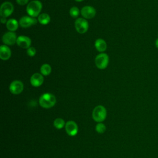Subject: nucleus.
Instances as JSON below:
<instances>
[{
	"instance_id": "nucleus-19",
	"label": "nucleus",
	"mask_w": 158,
	"mask_h": 158,
	"mask_svg": "<svg viewBox=\"0 0 158 158\" xmlns=\"http://www.w3.org/2000/svg\"><path fill=\"white\" fill-rule=\"evenodd\" d=\"M65 125L64 120L61 118H57L54 121V126L57 129H61Z\"/></svg>"
},
{
	"instance_id": "nucleus-20",
	"label": "nucleus",
	"mask_w": 158,
	"mask_h": 158,
	"mask_svg": "<svg viewBox=\"0 0 158 158\" xmlns=\"http://www.w3.org/2000/svg\"><path fill=\"white\" fill-rule=\"evenodd\" d=\"M69 14L70 16L73 18H77L79 15L80 14V10L77 7H72L70 8L69 10Z\"/></svg>"
},
{
	"instance_id": "nucleus-26",
	"label": "nucleus",
	"mask_w": 158,
	"mask_h": 158,
	"mask_svg": "<svg viewBox=\"0 0 158 158\" xmlns=\"http://www.w3.org/2000/svg\"><path fill=\"white\" fill-rule=\"evenodd\" d=\"M76 1H77V2H81V1H83V0H75Z\"/></svg>"
},
{
	"instance_id": "nucleus-4",
	"label": "nucleus",
	"mask_w": 158,
	"mask_h": 158,
	"mask_svg": "<svg viewBox=\"0 0 158 158\" xmlns=\"http://www.w3.org/2000/svg\"><path fill=\"white\" fill-rule=\"evenodd\" d=\"M109 56L106 53H100L95 58V64L99 69H106L109 64Z\"/></svg>"
},
{
	"instance_id": "nucleus-6",
	"label": "nucleus",
	"mask_w": 158,
	"mask_h": 158,
	"mask_svg": "<svg viewBox=\"0 0 158 158\" xmlns=\"http://www.w3.org/2000/svg\"><path fill=\"white\" fill-rule=\"evenodd\" d=\"M14 11V6L10 2H4L1 4L0 8V15L1 17H7L10 16Z\"/></svg>"
},
{
	"instance_id": "nucleus-21",
	"label": "nucleus",
	"mask_w": 158,
	"mask_h": 158,
	"mask_svg": "<svg viewBox=\"0 0 158 158\" xmlns=\"http://www.w3.org/2000/svg\"><path fill=\"white\" fill-rule=\"evenodd\" d=\"M106 126L102 123H99L96 126V130L99 133H103L106 131Z\"/></svg>"
},
{
	"instance_id": "nucleus-10",
	"label": "nucleus",
	"mask_w": 158,
	"mask_h": 158,
	"mask_svg": "<svg viewBox=\"0 0 158 158\" xmlns=\"http://www.w3.org/2000/svg\"><path fill=\"white\" fill-rule=\"evenodd\" d=\"M96 13V9L90 6H84L81 10V14L84 19H91L95 16Z\"/></svg>"
},
{
	"instance_id": "nucleus-22",
	"label": "nucleus",
	"mask_w": 158,
	"mask_h": 158,
	"mask_svg": "<svg viewBox=\"0 0 158 158\" xmlns=\"http://www.w3.org/2000/svg\"><path fill=\"white\" fill-rule=\"evenodd\" d=\"M27 53L28 56L30 57H33L36 54V49L33 47H30L28 49H27Z\"/></svg>"
},
{
	"instance_id": "nucleus-18",
	"label": "nucleus",
	"mask_w": 158,
	"mask_h": 158,
	"mask_svg": "<svg viewBox=\"0 0 158 158\" xmlns=\"http://www.w3.org/2000/svg\"><path fill=\"white\" fill-rule=\"evenodd\" d=\"M40 72L43 75L47 76L49 75L51 72V67L50 65L48 64H43L40 68Z\"/></svg>"
},
{
	"instance_id": "nucleus-3",
	"label": "nucleus",
	"mask_w": 158,
	"mask_h": 158,
	"mask_svg": "<svg viewBox=\"0 0 158 158\" xmlns=\"http://www.w3.org/2000/svg\"><path fill=\"white\" fill-rule=\"evenodd\" d=\"M92 117L94 120L97 122H101L105 120L106 117V110L102 106H96L93 110Z\"/></svg>"
},
{
	"instance_id": "nucleus-15",
	"label": "nucleus",
	"mask_w": 158,
	"mask_h": 158,
	"mask_svg": "<svg viewBox=\"0 0 158 158\" xmlns=\"http://www.w3.org/2000/svg\"><path fill=\"white\" fill-rule=\"evenodd\" d=\"M94 46L99 52H104L107 49V44L106 41L101 38L97 39L94 43Z\"/></svg>"
},
{
	"instance_id": "nucleus-16",
	"label": "nucleus",
	"mask_w": 158,
	"mask_h": 158,
	"mask_svg": "<svg viewBox=\"0 0 158 158\" xmlns=\"http://www.w3.org/2000/svg\"><path fill=\"white\" fill-rule=\"evenodd\" d=\"M19 22L14 19H10L7 21L6 27L10 31H15L19 27Z\"/></svg>"
},
{
	"instance_id": "nucleus-1",
	"label": "nucleus",
	"mask_w": 158,
	"mask_h": 158,
	"mask_svg": "<svg viewBox=\"0 0 158 158\" xmlns=\"http://www.w3.org/2000/svg\"><path fill=\"white\" fill-rule=\"evenodd\" d=\"M56 102V99L54 95L49 93L43 94L39 99L40 105L45 109H49L53 107Z\"/></svg>"
},
{
	"instance_id": "nucleus-13",
	"label": "nucleus",
	"mask_w": 158,
	"mask_h": 158,
	"mask_svg": "<svg viewBox=\"0 0 158 158\" xmlns=\"http://www.w3.org/2000/svg\"><path fill=\"white\" fill-rule=\"evenodd\" d=\"M44 81V77L42 74L35 73L33 74L30 78V83L34 87L41 86Z\"/></svg>"
},
{
	"instance_id": "nucleus-12",
	"label": "nucleus",
	"mask_w": 158,
	"mask_h": 158,
	"mask_svg": "<svg viewBox=\"0 0 158 158\" xmlns=\"http://www.w3.org/2000/svg\"><path fill=\"white\" fill-rule=\"evenodd\" d=\"M65 130L69 136H75L78 133V126L73 121H68L65 123Z\"/></svg>"
},
{
	"instance_id": "nucleus-25",
	"label": "nucleus",
	"mask_w": 158,
	"mask_h": 158,
	"mask_svg": "<svg viewBox=\"0 0 158 158\" xmlns=\"http://www.w3.org/2000/svg\"><path fill=\"white\" fill-rule=\"evenodd\" d=\"M155 45H156V47L158 49V38L156 40V42H155Z\"/></svg>"
},
{
	"instance_id": "nucleus-11",
	"label": "nucleus",
	"mask_w": 158,
	"mask_h": 158,
	"mask_svg": "<svg viewBox=\"0 0 158 158\" xmlns=\"http://www.w3.org/2000/svg\"><path fill=\"white\" fill-rule=\"evenodd\" d=\"M17 44L23 49H28L30 47L31 41V39L24 35H21L17 37Z\"/></svg>"
},
{
	"instance_id": "nucleus-8",
	"label": "nucleus",
	"mask_w": 158,
	"mask_h": 158,
	"mask_svg": "<svg viewBox=\"0 0 158 158\" xmlns=\"http://www.w3.org/2000/svg\"><path fill=\"white\" fill-rule=\"evenodd\" d=\"M23 89V84L20 80H14L9 85V90L14 94H19Z\"/></svg>"
},
{
	"instance_id": "nucleus-24",
	"label": "nucleus",
	"mask_w": 158,
	"mask_h": 158,
	"mask_svg": "<svg viewBox=\"0 0 158 158\" xmlns=\"http://www.w3.org/2000/svg\"><path fill=\"white\" fill-rule=\"evenodd\" d=\"M1 21L2 23H7V21H6V18H4V17H1Z\"/></svg>"
},
{
	"instance_id": "nucleus-23",
	"label": "nucleus",
	"mask_w": 158,
	"mask_h": 158,
	"mask_svg": "<svg viewBox=\"0 0 158 158\" xmlns=\"http://www.w3.org/2000/svg\"><path fill=\"white\" fill-rule=\"evenodd\" d=\"M16 2H17L18 4L23 6L28 2V0H16Z\"/></svg>"
},
{
	"instance_id": "nucleus-17",
	"label": "nucleus",
	"mask_w": 158,
	"mask_h": 158,
	"mask_svg": "<svg viewBox=\"0 0 158 158\" xmlns=\"http://www.w3.org/2000/svg\"><path fill=\"white\" fill-rule=\"evenodd\" d=\"M51 20L50 16L46 13H43L38 17V21L42 25H47L49 23Z\"/></svg>"
},
{
	"instance_id": "nucleus-7",
	"label": "nucleus",
	"mask_w": 158,
	"mask_h": 158,
	"mask_svg": "<svg viewBox=\"0 0 158 158\" xmlns=\"http://www.w3.org/2000/svg\"><path fill=\"white\" fill-rule=\"evenodd\" d=\"M17 35L14 31H8L4 34L2 38L3 43L5 45H13L17 42Z\"/></svg>"
},
{
	"instance_id": "nucleus-14",
	"label": "nucleus",
	"mask_w": 158,
	"mask_h": 158,
	"mask_svg": "<svg viewBox=\"0 0 158 158\" xmlns=\"http://www.w3.org/2000/svg\"><path fill=\"white\" fill-rule=\"evenodd\" d=\"M11 56L10 49L5 44L1 45L0 47V58L3 60H8Z\"/></svg>"
},
{
	"instance_id": "nucleus-2",
	"label": "nucleus",
	"mask_w": 158,
	"mask_h": 158,
	"mask_svg": "<svg viewBox=\"0 0 158 158\" xmlns=\"http://www.w3.org/2000/svg\"><path fill=\"white\" fill-rule=\"evenodd\" d=\"M42 9V4L40 1L34 0L30 2L26 8V10L29 16L32 17H36Z\"/></svg>"
},
{
	"instance_id": "nucleus-5",
	"label": "nucleus",
	"mask_w": 158,
	"mask_h": 158,
	"mask_svg": "<svg viewBox=\"0 0 158 158\" xmlns=\"http://www.w3.org/2000/svg\"><path fill=\"white\" fill-rule=\"evenodd\" d=\"M75 27L78 33L83 34L88 31L89 25L85 19L78 18L75 22Z\"/></svg>"
},
{
	"instance_id": "nucleus-9",
	"label": "nucleus",
	"mask_w": 158,
	"mask_h": 158,
	"mask_svg": "<svg viewBox=\"0 0 158 158\" xmlns=\"http://www.w3.org/2000/svg\"><path fill=\"white\" fill-rule=\"evenodd\" d=\"M19 25L22 28H28L37 23V20L35 17L30 16H23L19 20Z\"/></svg>"
}]
</instances>
